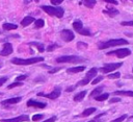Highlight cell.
<instances>
[{
	"label": "cell",
	"mask_w": 133,
	"mask_h": 122,
	"mask_svg": "<svg viewBox=\"0 0 133 122\" xmlns=\"http://www.w3.org/2000/svg\"><path fill=\"white\" fill-rule=\"evenodd\" d=\"M123 66V63H110V64H105L102 68H100V71L103 72V73H109V72H112L118 68H121Z\"/></svg>",
	"instance_id": "cell-8"
},
{
	"label": "cell",
	"mask_w": 133,
	"mask_h": 122,
	"mask_svg": "<svg viewBox=\"0 0 133 122\" xmlns=\"http://www.w3.org/2000/svg\"><path fill=\"white\" fill-rule=\"evenodd\" d=\"M85 67L84 66H78V67H73V68H69L66 69V73H79L84 71Z\"/></svg>",
	"instance_id": "cell-17"
},
{
	"label": "cell",
	"mask_w": 133,
	"mask_h": 122,
	"mask_svg": "<svg viewBox=\"0 0 133 122\" xmlns=\"http://www.w3.org/2000/svg\"><path fill=\"white\" fill-rule=\"evenodd\" d=\"M61 68H54L53 70H49V73L50 74H52V73H55V72H57V71H59Z\"/></svg>",
	"instance_id": "cell-42"
},
{
	"label": "cell",
	"mask_w": 133,
	"mask_h": 122,
	"mask_svg": "<svg viewBox=\"0 0 133 122\" xmlns=\"http://www.w3.org/2000/svg\"><path fill=\"white\" fill-rule=\"evenodd\" d=\"M121 24L123 26H133V21H123Z\"/></svg>",
	"instance_id": "cell-35"
},
{
	"label": "cell",
	"mask_w": 133,
	"mask_h": 122,
	"mask_svg": "<svg viewBox=\"0 0 133 122\" xmlns=\"http://www.w3.org/2000/svg\"><path fill=\"white\" fill-rule=\"evenodd\" d=\"M127 44H128V41L125 39H113V40L99 43L98 48L100 50H103L106 48H110V47H114V46H121V45H127Z\"/></svg>",
	"instance_id": "cell-1"
},
{
	"label": "cell",
	"mask_w": 133,
	"mask_h": 122,
	"mask_svg": "<svg viewBox=\"0 0 133 122\" xmlns=\"http://www.w3.org/2000/svg\"><path fill=\"white\" fill-rule=\"evenodd\" d=\"M4 30H12V29H17L18 26L16 24H11V23H3L2 25Z\"/></svg>",
	"instance_id": "cell-23"
},
{
	"label": "cell",
	"mask_w": 133,
	"mask_h": 122,
	"mask_svg": "<svg viewBox=\"0 0 133 122\" xmlns=\"http://www.w3.org/2000/svg\"><path fill=\"white\" fill-rule=\"evenodd\" d=\"M56 119H57V117H56V116H53V117H51V118H49V119H46V120L43 121V122H55Z\"/></svg>",
	"instance_id": "cell-38"
},
{
	"label": "cell",
	"mask_w": 133,
	"mask_h": 122,
	"mask_svg": "<svg viewBox=\"0 0 133 122\" xmlns=\"http://www.w3.org/2000/svg\"><path fill=\"white\" fill-rule=\"evenodd\" d=\"M119 77H121V73H119V72H114V73L109 74V75L107 76L108 79H116V78H119Z\"/></svg>",
	"instance_id": "cell-28"
},
{
	"label": "cell",
	"mask_w": 133,
	"mask_h": 122,
	"mask_svg": "<svg viewBox=\"0 0 133 122\" xmlns=\"http://www.w3.org/2000/svg\"><path fill=\"white\" fill-rule=\"evenodd\" d=\"M87 122H97V120H96V119H92V120H89V121H87Z\"/></svg>",
	"instance_id": "cell-43"
},
{
	"label": "cell",
	"mask_w": 133,
	"mask_h": 122,
	"mask_svg": "<svg viewBox=\"0 0 133 122\" xmlns=\"http://www.w3.org/2000/svg\"><path fill=\"white\" fill-rule=\"evenodd\" d=\"M60 38L64 42L69 43V42H71V41H73L75 39V35H74V32L72 30H70V29H62L60 31Z\"/></svg>",
	"instance_id": "cell-9"
},
{
	"label": "cell",
	"mask_w": 133,
	"mask_h": 122,
	"mask_svg": "<svg viewBox=\"0 0 133 122\" xmlns=\"http://www.w3.org/2000/svg\"><path fill=\"white\" fill-rule=\"evenodd\" d=\"M104 90V86H100L98 88H96L95 90L91 91L90 93V97H96V96H99L100 94H102V91Z\"/></svg>",
	"instance_id": "cell-20"
},
{
	"label": "cell",
	"mask_w": 133,
	"mask_h": 122,
	"mask_svg": "<svg viewBox=\"0 0 133 122\" xmlns=\"http://www.w3.org/2000/svg\"><path fill=\"white\" fill-rule=\"evenodd\" d=\"M29 45H30V46H35L39 52H44V51H45V46H44V44H42V43H37V42H30V43H29Z\"/></svg>",
	"instance_id": "cell-22"
},
{
	"label": "cell",
	"mask_w": 133,
	"mask_h": 122,
	"mask_svg": "<svg viewBox=\"0 0 133 122\" xmlns=\"http://www.w3.org/2000/svg\"><path fill=\"white\" fill-rule=\"evenodd\" d=\"M96 3H97L96 0H87V1H84V2H83V4H84L86 7H88V8H92V7L96 5Z\"/></svg>",
	"instance_id": "cell-26"
},
{
	"label": "cell",
	"mask_w": 133,
	"mask_h": 122,
	"mask_svg": "<svg viewBox=\"0 0 133 122\" xmlns=\"http://www.w3.org/2000/svg\"><path fill=\"white\" fill-rule=\"evenodd\" d=\"M43 60H44V57L39 56V57H31V58H18V57H15L10 62H11V64H15V65L26 66V65L36 64V63H39V62H43Z\"/></svg>",
	"instance_id": "cell-2"
},
{
	"label": "cell",
	"mask_w": 133,
	"mask_h": 122,
	"mask_svg": "<svg viewBox=\"0 0 133 122\" xmlns=\"http://www.w3.org/2000/svg\"><path fill=\"white\" fill-rule=\"evenodd\" d=\"M29 120V116L28 115H21L15 118H9V119H2L1 122H24V121H28Z\"/></svg>",
	"instance_id": "cell-11"
},
{
	"label": "cell",
	"mask_w": 133,
	"mask_h": 122,
	"mask_svg": "<svg viewBox=\"0 0 133 122\" xmlns=\"http://www.w3.org/2000/svg\"><path fill=\"white\" fill-rule=\"evenodd\" d=\"M43 118H44V116H43L42 114H37V115H34V116L32 117V121L36 122V121H39V120L43 119Z\"/></svg>",
	"instance_id": "cell-32"
},
{
	"label": "cell",
	"mask_w": 133,
	"mask_h": 122,
	"mask_svg": "<svg viewBox=\"0 0 133 122\" xmlns=\"http://www.w3.org/2000/svg\"><path fill=\"white\" fill-rule=\"evenodd\" d=\"M97 73H98V69H97V68H91V69H89V70L87 71L85 77H84L83 79L79 80V81L77 82L76 87H77V86H86L87 83H89V82L91 81V79H92L94 77H96Z\"/></svg>",
	"instance_id": "cell-5"
},
{
	"label": "cell",
	"mask_w": 133,
	"mask_h": 122,
	"mask_svg": "<svg viewBox=\"0 0 133 122\" xmlns=\"http://www.w3.org/2000/svg\"><path fill=\"white\" fill-rule=\"evenodd\" d=\"M109 102H110V103H116V102H121V98H118V97H113V98H111V99L109 100Z\"/></svg>",
	"instance_id": "cell-36"
},
{
	"label": "cell",
	"mask_w": 133,
	"mask_h": 122,
	"mask_svg": "<svg viewBox=\"0 0 133 122\" xmlns=\"http://www.w3.org/2000/svg\"><path fill=\"white\" fill-rule=\"evenodd\" d=\"M127 117H128V115L124 114V115H122L121 117H118V118H116V119H114V120H112V121H110V122H123L125 119H127Z\"/></svg>",
	"instance_id": "cell-29"
},
{
	"label": "cell",
	"mask_w": 133,
	"mask_h": 122,
	"mask_svg": "<svg viewBox=\"0 0 133 122\" xmlns=\"http://www.w3.org/2000/svg\"><path fill=\"white\" fill-rule=\"evenodd\" d=\"M114 95L118 96H128V97H133V91H115L113 92Z\"/></svg>",
	"instance_id": "cell-18"
},
{
	"label": "cell",
	"mask_w": 133,
	"mask_h": 122,
	"mask_svg": "<svg viewBox=\"0 0 133 122\" xmlns=\"http://www.w3.org/2000/svg\"><path fill=\"white\" fill-rule=\"evenodd\" d=\"M77 48L78 49H85V48H87V44L84 43V42H78L77 43Z\"/></svg>",
	"instance_id": "cell-31"
},
{
	"label": "cell",
	"mask_w": 133,
	"mask_h": 122,
	"mask_svg": "<svg viewBox=\"0 0 133 122\" xmlns=\"http://www.w3.org/2000/svg\"><path fill=\"white\" fill-rule=\"evenodd\" d=\"M7 79H8V77H0V87L3 86V83L6 82Z\"/></svg>",
	"instance_id": "cell-40"
},
{
	"label": "cell",
	"mask_w": 133,
	"mask_h": 122,
	"mask_svg": "<svg viewBox=\"0 0 133 122\" xmlns=\"http://www.w3.org/2000/svg\"><path fill=\"white\" fill-rule=\"evenodd\" d=\"M34 21H35V19H34L33 17H31V16H26L24 19H22V21H21V26L26 27V26H28L29 24H31L32 22H34Z\"/></svg>",
	"instance_id": "cell-14"
},
{
	"label": "cell",
	"mask_w": 133,
	"mask_h": 122,
	"mask_svg": "<svg viewBox=\"0 0 133 122\" xmlns=\"http://www.w3.org/2000/svg\"><path fill=\"white\" fill-rule=\"evenodd\" d=\"M56 63L61 64V63H71V64H79L81 62H84V59L80 56L77 55H63V56H58L56 59Z\"/></svg>",
	"instance_id": "cell-4"
},
{
	"label": "cell",
	"mask_w": 133,
	"mask_h": 122,
	"mask_svg": "<svg viewBox=\"0 0 133 122\" xmlns=\"http://www.w3.org/2000/svg\"><path fill=\"white\" fill-rule=\"evenodd\" d=\"M131 50L128 49V48H121V49H117V50H113V51H109L107 52L106 54L107 55H115L117 56L118 58H124V57H127L129 55H131Z\"/></svg>",
	"instance_id": "cell-6"
},
{
	"label": "cell",
	"mask_w": 133,
	"mask_h": 122,
	"mask_svg": "<svg viewBox=\"0 0 133 122\" xmlns=\"http://www.w3.org/2000/svg\"><path fill=\"white\" fill-rule=\"evenodd\" d=\"M72 26H73V28H74L77 32H80V31L83 29V23H82V21H81V20H79V19L75 20V21L73 22Z\"/></svg>",
	"instance_id": "cell-15"
},
{
	"label": "cell",
	"mask_w": 133,
	"mask_h": 122,
	"mask_svg": "<svg viewBox=\"0 0 133 122\" xmlns=\"http://www.w3.org/2000/svg\"><path fill=\"white\" fill-rule=\"evenodd\" d=\"M75 89H76V86H74V87H69V88L65 89V92H72V91H74Z\"/></svg>",
	"instance_id": "cell-41"
},
{
	"label": "cell",
	"mask_w": 133,
	"mask_h": 122,
	"mask_svg": "<svg viewBox=\"0 0 133 122\" xmlns=\"http://www.w3.org/2000/svg\"><path fill=\"white\" fill-rule=\"evenodd\" d=\"M0 34H1V31H0Z\"/></svg>",
	"instance_id": "cell-45"
},
{
	"label": "cell",
	"mask_w": 133,
	"mask_h": 122,
	"mask_svg": "<svg viewBox=\"0 0 133 122\" xmlns=\"http://www.w3.org/2000/svg\"><path fill=\"white\" fill-rule=\"evenodd\" d=\"M27 78V75H19L18 77H16V80L18 81V82H21L22 80H24V79H26Z\"/></svg>",
	"instance_id": "cell-34"
},
{
	"label": "cell",
	"mask_w": 133,
	"mask_h": 122,
	"mask_svg": "<svg viewBox=\"0 0 133 122\" xmlns=\"http://www.w3.org/2000/svg\"><path fill=\"white\" fill-rule=\"evenodd\" d=\"M12 51H14L12 45L10 43H4L2 50H0V55L1 56H8L9 54L12 53Z\"/></svg>",
	"instance_id": "cell-10"
},
{
	"label": "cell",
	"mask_w": 133,
	"mask_h": 122,
	"mask_svg": "<svg viewBox=\"0 0 133 122\" xmlns=\"http://www.w3.org/2000/svg\"><path fill=\"white\" fill-rule=\"evenodd\" d=\"M45 25V21L43 19H36L34 21V27L35 28H42Z\"/></svg>",
	"instance_id": "cell-25"
},
{
	"label": "cell",
	"mask_w": 133,
	"mask_h": 122,
	"mask_svg": "<svg viewBox=\"0 0 133 122\" xmlns=\"http://www.w3.org/2000/svg\"><path fill=\"white\" fill-rule=\"evenodd\" d=\"M103 13L106 14V15H108L109 17H115V16H117V15L119 14V11H118L117 9H115V8H107V9H103Z\"/></svg>",
	"instance_id": "cell-16"
},
{
	"label": "cell",
	"mask_w": 133,
	"mask_h": 122,
	"mask_svg": "<svg viewBox=\"0 0 133 122\" xmlns=\"http://www.w3.org/2000/svg\"><path fill=\"white\" fill-rule=\"evenodd\" d=\"M21 86H23V83L22 82H18V81H16V82H12V83H10L9 86H7V89H12V88H16V87H21Z\"/></svg>",
	"instance_id": "cell-30"
},
{
	"label": "cell",
	"mask_w": 133,
	"mask_h": 122,
	"mask_svg": "<svg viewBox=\"0 0 133 122\" xmlns=\"http://www.w3.org/2000/svg\"><path fill=\"white\" fill-rule=\"evenodd\" d=\"M86 93H87L86 91H81V92H79L78 94H76V95L74 96V101H76V102L82 101V100H83V98L85 97Z\"/></svg>",
	"instance_id": "cell-19"
},
{
	"label": "cell",
	"mask_w": 133,
	"mask_h": 122,
	"mask_svg": "<svg viewBox=\"0 0 133 122\" xmlns=\"http://www.w3.org/2000/svg\"><path fill=\"white\" fill-rule=\"evenodd\" d=\"M0 95H1V93H0Z\"/></svg>",
	"instance_id": "cell-46"
},
{
	"label": "cell",
	"mask_w": 133,
	"mask_h": 122,
	"mask_svg": "<svg viewBox=\"0 0 133 122\" xmlns=\"http://www.w3.org/2000/svg\"><path fill=\"white\" fill-rule=\"evenodd\" d=\"M132 72H133V69H132Z\"/></svg>",
	"instance_id": "cell-44"
},
{
	"label": "cell",
	"mask_w": 133,
	"mask_h": 122,
	"mask_svg": "<svg viewBox=\"0 0 133 122\" xmlns=\"http://www.w3.org/2000/svg\"><path fill=\"white\" fill-rule=\"evenodd\" d=\"M56 48H59V45H58V44H50V45H48V46H47L46 50H47L48 52H51V51L55 50Z\"/></svg>",
	"instance_id": "cell-27"
},
{
	"label": "cell",
	"mask_w": 133,
	"mask_h": 122,
	"mask_svg": "<svg viewBox=\"0 0 133 122\" xmlns=\"http://www.w3.org/2000/svg\"><path fill=\"white\" fill-rule=\"evenodd\" d=\"M26 104H27V106H33V107H38V108H44L47 106L46 102H39V101H35L33 99H29Z\"/></svg>",
	"instance_id": "cell-12"
},
{
	"label": "cell",
	"mask_w": 133,
	"mask_h": 122,
	"mask_svg": "<svg viewBox=\"0 0 133 122\" xmlns=\"http://www.w3.org/2000/svg\"><path fill=\"white\" fill-rule=\"evenodd\" d=\"M96 111H97L96 107H88V108H86V109H84V111L82 112V114L80 115V117H87V116L94 114Z\"/></svg>",
	"instance_id": "cell-21"
},
{
	"label": "cell",
	"mask_w": 133,
	"mask_h": 122,
	"mask_svg": "<svg viewBox=\"0 0 133 122\" xmlns=\"http://www.w3.org/2000/svg\"><path fill=\"white\" fill-rule=\"evenodd\" d=\"M103 78H104L103 76H98L97 78H95L94 80H91V83H92V84L95 86V84H97V83H99V82H100L101 80H103Z\"/></svg>",
	"instance_id": "cell-33"
},
{
	"label": "cell",
	"mask_w": 133,
	"mask_h": 122,
	"mask_svg": "<svg viewBox=\"0 0 133 122\" xmlns=\"http://www.w3.org/2000/svg\"><path fill=\"white\" fill-rule=\"evenodd\" d=\"M41 8L45 13H47L48 15L55 16L57 18H62V16L64 14L63 8H61V7H55V6H49V5H42Z\"/></svg>",
	"instance_id": "cell-3"
},
{
	"label": "cell",
	"mask_w": 133,
	"mask_h": 122,
	"mask_svg": "<svg viewBox=\"0 0 133 122\" xmlns=\"http://www.w3.org/2000/svg\"><path fill=\"white\" fill-rule=\"evenodd\" d=\"M50 2H51L53 5H59V4L62 2V0H51Z\"/></svg>",
	"instance_id": "cell-39"
},
{
	"label": "cell",
	"mask_w": 133,
	"mask_h": 122,
	"mask_svg": "<svg viewBox=\"0 0 133 122\" xmlns=\"http://www.w3.org/2000/svg\"><path fill=\"white\" fill-rule=\"evenodd\" d=\"M21 100H22V97H14V98H9V99H6V100L1 101V104H2V105L16 104V103H19Z\"/></svg>",
	"instance_id": "cell-13"
},
{
	"label": "cell",
	"mask_w": 133,
	"mask_h": 122,
	"mask_svg": "<svg viewBox=\"0 0 133 122\" xmlns=\"http://www.w3.org/2000/svg\"><path fill=\"white\" fill-rule=\"evenodd\" d=\"M104 2H106L108 4H113V5H117L118 4V2L116 0H104Z\"/></svg>",
	"instance_id": "cell-37"
},
{
	"label": "cell",
	"mask_w": 133,
	"mask_h": 122,
	"mask_svg": "<svg viewBox=\"0 0 133 122\" xmlns=\"http://www.w3.org/2000/svg\"><path fill=\"white\" fill-rule=\"evenodd\" d=\"M60 94H61V89H60V87L56 86L52 92H50V93H48V94H45V93H42V92H41V93H38V94H37V96L46 97V98H49V99L54 100V99L58 98V97L60 96Z\"/></svg>",
	"instance_id": "cell-7"
},
{
	"label": "cell",
	"mask_w": 133,
	"mask_h": 122,
	"mask_svg": "<svg viewBox=\"0 0 133 122\" xmlns=\"http://www.w3.org/2000/svg\"><path fill=\"white\" fill-rule=\"evenodd\" d=\"M108 97H109V93H104V94H100L99 96H96L95 99H96V101H104V100L108 99Z\"/></svg>",
	"instance_id": "cell-24"
}]
</instances>
